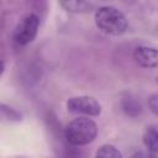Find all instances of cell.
I'll return each mask as SVG.
<instances>
[{
    "mask_svg": "<svg viewBox=\"0 0 158 158\" xmlns=\"http://www.w3.org/2000/svg\"><path fill=\"white\" fill-rule=\"evenodd\" d=\"M94 21L96 27L110 36H121L128 28V21L125 14L114 6H100L95 10Z\"/></svg>",
    "mask_w": 158,
    "mask_h": 158,
    "instance_id": "cell-1",
    "label": "cell"
},
{
    "mask_svg": "<svg viewBox=\"0 0 158 158\" xmlns=\"http://www.w3.org/2000/svg\"><path fill=\"white\" fill-rule=\"evenodd\" d=\"M98 130L95 121L88 116H79L65 126L64 137L73 146H85L96 138Z\"/></svg>",
    "mask_w": 158,
    "mask_h": 158,
    "instance_id": "cell-2",
    "label": "cell"
},
{
    "mask_svg": "<svg viewBox=\"0 0 158 158\" xmlns=\"http://www.w3.org/2000/svg\"><path fill=\"white\" fill-rule=\"evenodd\" d=\"M67 110L78 116H99L101 114L100 102L89 95H78L72 96L67 101Z\"/></svg>",
    "mask_w": 158,
    "mask_h": 158,
    "instance_id": "cell-3",
    "label": "cell"
},
{
    "mask_svg": "<svg viewBox=\"0 0 158 158\" xmlns=\"http://www.w3.org/2000/svg\"><path fill=\"white\" fill-rule=\"evenodd\" d=\"M40 19L35 14H30L25 16L15 27L14 31V41L20 46H27L31 43L38 32Z\"/></svg>",
    "mask_w": 158,
    "mask_h": 158,
    "instance_id": "cell-4",
    "label": "cell"
},
{
    "mask_svg": "<svg viewBox=\"0 0 158 158\" xmlns=\"http://www.w3.org/2000/svg\"><path fill=\"white\" fill-rule=\"evenodd\" d=\"M133 59L142 68H158V49L148 46H138L133 52Z\"/></svg>",
    "mask_w": 158,
    "mask_h": 158,
    "instance_id": "cell-5",
    "label": "cell"
},
{
    "mask_svg": "<svg viewBox=\"0 0 158 158\" xmlns=\"http://www.w3.org/2000/svg\"><path fill=\"white\" fill-rule=\"evenodd\" d=\"M142 142L144 148L148 152L153 153L154 156L158 154V125L157 123H152L146 127L142 136Z\"/></svg>",
    "mask_w": 158,
    "mask_h": 158,
    "instance_id": "cell-6",
    "label": "cell"
},
{
    "mask_svg": "<svg viewBox=\"0 0 158 158\" xmlns=\"http://www.w3.org/2000/svg\"><path fill=\"white\" fill-rule=\"evenodd\" d=\"M59 5L70 14H85L93 9L90 0H58Z\"/></svg>",
    "mask_w": 158,
    "mask_h": 158,
    "instance_id": "cell-7",
    "label": "cell"
},
{
    "mask_svg": "<svg viewBox=\"0 0 158 158\" xmlns=\"http://www.w3.org/2000/svg\"><path fill=\"white\" fill-rule=\"evenodd\" d=\"M95 157L100 158H122V153L114 144H102L95 153Z\"/></svg>",
    "mask_w": 158,
    "mask_h": 158,
    "instance_id": "cell-8",
    "label": "cell"
},
{
    "mask_svg": "<svg viewBox=\"0 0 158 158\" xmlns=\"http://www.w3.org/2000/svg\"><path fill=\"white\" fill-rule=\"evenodd\" d=\"M0 110H1V117L4 120H6V121L17 122V121H21L22 120V115L17 110H15V109L5 105V104H1Z\"/></svg>",
    "mask_w": 158,
    "mask_h": 158,
    "instance_id": "cell-9",
    "label": "cell"
},
{
    "mask_svg": "<svg viewBox=\"0 0 158 158\" xmlns=\"http://www.w3.org/2000/svg\"><path fill=\"white\" fill-rule=\"evenodd\" d=\"M148 109L154 116L158 117V93H154L148 98Z\"/></svg>",
    "mask_w": 158,
    "mask_h": 158,
    "instance_id": "cell-10",
    "label": "cell"
},
{
    "mask_svg": "<svg viewBox=\"0 0 158 158\" xmlns=\"http://www.w3.org/2000/svg\"><path fill=\"white\" fill-rule=\"evenodd\" d=\"M157 81H158V78H157Z\"/></svg>",
    "mask_w": 158,
    "mask_h": 158,
    "instance_id": "cell-11",
    "label": "cell"
}]
</instances>
